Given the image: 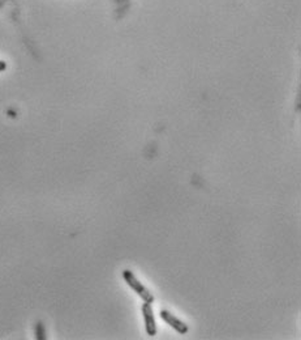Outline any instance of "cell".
I'll return each instance as SVG.
<instances>
[{
  "mask_svg": "<svg viewBox=\"0 0 301 340\" xmlns=\"http://www.w3.org/2000/svg\"><path fill=\"white\" fill-rule=\"evenodd\" d=\"M121 276H123L124 281H125V284L132 289L134 293L138 296L143 302H154V296H153L152 292L145 287V285L136 278V275L133 274L130 270H124L121 272Z\"/></svg>",
  "mask_w": 301,
  "mask_h": 340,
  "instance_id": "6da1fadb",
  "label": "cell"
},
{
  "mask_svg": "<svg viewBox=\"0 0 301 340\" xmlns=\"http://www.w3.org/2000/svg\"><path fill=\"white\" fill-rule=\"evenodd\" d=\"M141 313H142L146 333L149 336H156L158 333V326H157L156 315H154V309H153L152 302H143L142 307H141Z\"/></svg>",
  "mask_w": 301,
  "mask_h": 340,
  "instance_id": "7a4b0ae2",
  "label": "cell"
},
{
  "mask_svg": "<svg viewBox=\"0 0 301 340\" xmlns=\"http://www.w3.org/2000/svg\"><path fill=\"white\" fill-rule=\"evenodd\" d=\"M159 317L162 318L163 322H166V323L169 324L172 330H175L176 332L180 333V335H187V333L189 332L188 324L185 323L184 320H182L180 318L176 317L175 314H172L171 311L163 309V310L159 311Z\"/></svg>",
  "mask_w": 301,
  "mask_h": 340,
  "instance_id": "3957f363",
  "label": "cell"
},
{
  "mask_svg": "<svg viewBox=\"0 0 301 340\" xmlns=\"http://www.w3.org/2000/svg\"><path fill=\"white\" fill-rule=\"evenodd\" d=\"M34 336L37 340H46L47 339V332H46L45 323L42 320H38L36 324H34Z\"/></svg>",
  "mask_w": 301,
  "mask_h": 340,
  "instance_id": "277c9868",
  "label": "cell"
},
{
  "mask_svg": "<svg viewBox=\"0 0 301 340\" xmlns=\"http://www.w3.org/2000/svg\"><path fill=\"white\" fill-rule=\"evenodd\" d=\"M7 69V63L4 60H0V72H4Z\"/></svg>",
  "mask_w": 301,
  "mask_h": 340,
  "instance_id": "5b68a950",
  "label": "cell"
}]
</instances>
